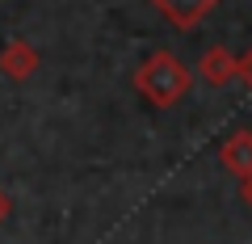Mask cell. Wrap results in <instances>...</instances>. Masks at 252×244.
<instances>
[{"label": "cell", "mask_w": 252, "mask_h": 244, "mask_svg": "<svg viewBox=\"0 0 252 244\" xmlns=\"http://www.w3.org/2000/svg\"><path fill=\"white\" fill-rule=\"evenodd\" d=\"M13 215V198H9V194H4V190H0V223H4V219H9Z\"/></svg>", "instance_id": "7"}, {"label": "cell", "mask_w": 252, "mask_h": 244, "mask_svg": "<svg viewBox=\"0 0 252 244\" xmlns=\"http://www.w3.org/2000/svg\"><path fill=\"white\" fill-rule=\"evenodd\" d=\"M235 64H240V55H231L223 42H215L198 55V80H206L210 89H223V84L235 80Z\"/></svg>", "instance_id": "5"}, {"label": "cell", "mask_w": 252, "mask_h": 244, "mask_svg": "<svg viewBox=\"0 0 252 244\" xmlns=\"http://www.w3.org/2000/svg\"><path fill=\"white\" fill-rule=\"evenodd\" d=\"M152 9L177 30H198L210 13L219 9V0H152Z\"/></svg>", "instance_id": "4"}, {"label": "cell", "mask_w": 252, "mask_h": 244, "mask_svg": "<svg viewBox=\"0 0 252 244\" xmlns=\"http://www.w3.org/2000/svg\"><path fill=\"white\" fill-rule=\"evenodd\" d=\"M219 164H223L227 173H231L235 181H252V131H231V135L219 143Z\"/></svg>", "instance_id": "3"}, {"label": "cell", "mask_w": 252, "mask_h": 244, "mask_svg": "<svg viewBox=\"0 0 252 244\" xmlns=\"http://www.w3.org/2000/svg\"><path fill=\"white\" fill-rule=\"evenodd\" d=\"M240 190H244V202H248V207H252V181H244Z\"/></svg>", "instance_id": "8"}, {"label": "cell", "mask_w": 252, "mask_h": 244, "mask_svg": "<svg viewBox=\"0 0 252 244\" xmlns=\"http://www.w3.org/2000/svg\"><path fill=\"white\" fill-rule=\"evenodd\" d=\"M235 80H244V89L252 93V46L240 55V64H235Z\"/></svg>", "instance_id": "6"}, {"label": "cell", "mask_w": 252, "mask_h": 244, "mask_svg": "<svg viewBox=\"0 0 252 244\" xmlns=\"http://www.w3.org/2000/svg\"><path fill=\"white\" fill-rule=\"evenodd\" d=\"M130 84H135V93L152 109H172V105L185 101L189 89H193V72H189L172 51H152L143 64L135 68Z\"/></svg>", "instance_id": "1"}, {"label": "cell", "mask_w": 252, "mask_h": 244, "mask_svg": "<svg viewBox=\"0 0 252 244\" xmlns=\"http://www.w3.org/2000/svg\"><path fill=\"white\" fill-rule=\"evenodd\" d=\"M42 68V51L26 38H9V42L0 46V76H9V80H30V76Z\"/></svg>", "instance_id": "2"}]
</instances>
